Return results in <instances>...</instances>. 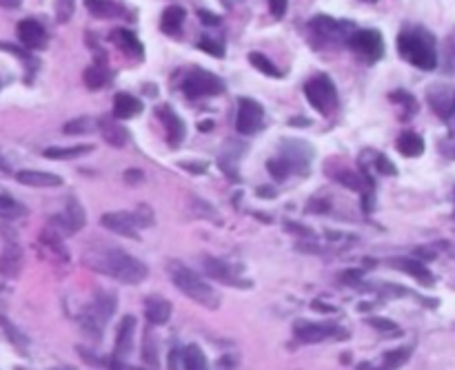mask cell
Listing matches in <instances>:
<instances>
[{"mask_svg":"<svg viewBox=\"0 0 455 370\" xmlns=\"http://www.w3.org/2000/svg\"><path fill=\"white\" fill-rule=\"evenodd\" d=\"M198 18H200V23L207 25V27H216V25H220V16L214 14V12H207V9H200V12H198Z\"/></svg>","mask_w":455,"mask_h":370,"instance_id":"cell-39","label":"cell"},{"mask_svg":"<svg viewBox=\"0 0 455 370\" xmlns=\"http://www.w3.org/2000/svg\"><path fill=\"white\" fill-rule=\"evenodd\" d=\"M84 264L96 273L107 275V278L120 284H140L147 280V266L136 260L129 253L120 249H98L84 253Z\"/></svg>","mask_w":455,"mask_h":370,"instance_id":"cell-1","label":"cell"},{"mask_svg":"<svg viewBox=\"0 0 455 370\" xmlns=\"http://www.w3.org/2000/svg\"><path fill=\"white\" fill-rule=\"evenodd\" d=\"M183 89L189 98H207V96H220L225 91L222 82L216 73H209L205 69H194L183 82Z\"/></svg>","mask_w":455,"mask_h":370,"instance_id":"cell-6","label":"cell"},{"mask_svg":"<svg viewBox=\"0 0 455 370\" xmlns=\"http://www.w3.org/2000/svg\"><path fill=\"white\" fill-rule=\"evenodd\" d=\"M0 326H3V329L9 333V337H12V342L14 344H18V346H27V340L23 335H20L12 324H9V320H5V317H0Z\"/></svg>","mask_w":455,"mask_h":370,"instance_id":"cell-36","label":"cell"},{"mask_svg":"<svg viewBox=\"0 0 455 370\" xmlns=\"http://www.w3.org/2000/svg\"><path fill=\"white\" fill-rule=\"evenodd\" d=\"M180 166L187 168V171H196V173H203L207 168V164H187V162H180Z\"/></svg>","mask_w":455,"mask_h":370,"instance_id":"cell-45","label":"cell"},{"mask_svg":"<svg viewBox=\"0 0 455 370\" xmlns=\"http://www.w3.org/2000/svg\"><path fill=\"white\" fill-rule=\"evenodd\" d=\"M203 51H207V54H211V56H216V58H222L225 56V47L220 45V42H216V40H209V38H205V40H200V45H198Z\"/></svg>","mask_w":455,"mask_h":370,"instance_id":"cell-35","label":"cell"},{"mask_svg":"<svg viewBox=\"0 0 455 370\" xmlns=\"http://www.w3.org/2000/svg\"><path fill=\"white\" fill-rule=\"evenodd\" d=\"M267 168H269V173L276 177V179H287L289 173L293 171V166H291L287 160H284V157H282V160H269V162H267Z\"/></svg>","mask_w":455,"mask_h":370,"instance_id":"cell-32","label":"cell"},{"mask_svg":"<svg viewBox=\"0 0 455 370\" xmlns=\"http://www.w3.org/2000/svg\"><path fill=\"white\" fill-rule=\"evenodd\" d=\"M398 51L400 56L409 60L411 65L422 71H433L438 67V54H436V40L429 31H402L398 36Z\"/></svg>","mask_w":455,"mask_h":370,"instance_id":"cell-2","label":"cell"},{"mask_svg":"<svg viewBox=\"0 0 455 370\" xmlns=\"http://www.w3.org/2000/svg\"><path fill=\"white\" fill-rule=\"evenodd\" d=\"M115 311V298L111 293H98L96 295V313H98V320L102 324H107V320L113 315Z\"/></svg>","mask_w":455,"mask_h":370,"instance_id":"cell-27","label":"cell"},{"mask_svg":"<svg viewBox=\"0 0 455 370\" xmlns=\"http://www.w3.org/2000/svg\"><path fill=\"white\" fill-rule=\"evenodd\" d=\"M142 111V102L131 93H118L113 98V118L115 120H131Z\"/></svg>","mask_w":455,"mask_h":370,"instance_id":"cell-15","label":"cell"},{"mask_svg":"<svg viewBox=\"0 0 455 370\" xmlns=\"http://www.w3.org/2000/svg\"><path fill=\"white\" fill-rule=\"evenodd\" d=\"M133 335H136V317L124 315L118 326V337H115L113 346V357L115 359H127L133 351Z\"/></svg>","mask_w":455,"mask_h":370,"instance_id":"cell-11","label":"cell"},{"mask_svg":"<svg viewBox=\"0 0 455 370\" xmlns=\"http://www.w3.org/2000/svg\"><path fill=\"white\" fill-rule=\"evenodd\" d=\"M145 359H147L149 364H158L156 351H154V340H151L149 333H145Z\"/></svg>","mask_w":455,"mask_h":370,"instance_id":"cell-40","label":"cell"},{"mask_svg":"<svg viewBox=\"0 0 455 370\" xmlns=\"http://www.w3.org/2000/svg\"><path fill=\"white\" fill-rule=\"evenodd\" d=\"M73 9H76V0H56L58 23H69V18L73 16Z\"/></svg>","mask_w":455,"mask_h":370,"instance_id":"cell-34","label":"cell"},{"mask_svg":"<svg viewBox=\"0 0 455 370\" xmlns=\"http://www.w3.org/2000/svg\"><path fill=\"white\" fill-rule=\"evenodd\" d=\"M145 315L151 324L162 326V324L169 322V317H171V304H169V300H165V298H158V295H154V298H147Z\"/></svg>","mask_w":455,"mask_h":370,"instance_id":"cell-18","label":"cell"},{"mask_svg":"<svg viewBox=\"0 0 455 370\" xmlns=\"http://www.w3.org/2000/svg\"><path fill=\"white\" fill-rule=\"evenodd\" d=\"M369 324H371L373 329H378V331H396V324L391 320H382V317H371Z\"/></svg>","mask_w":455,"mask_h":370,"instance_id":"cell-42","label":"cell"},{"mask_svg":"<svg viewBox=\"0 0 455 370\" xmlns=\"http://www.w3.org/2000/svg\"><path fill=\"white\" fill-rule=\"evenodd\" d=\"M18 40L23 42L27 49H45L47 47V31L38 20H23L18 25Z\"/></svg>","mask_w":455,"mask_h":370,"instance_id":"cell-10","label":"cell"},{"mask_svg":"<svg viewBox=\"0 0 455 370\" xmlns=\"http://www.w3.org/2000/svg\"><path fill=\"white\" fill-rule=\"evenodd\" d=\"M0 171H3V173H12V166H9L7 157L3 153H0Z\"/></svg>","mask_w":455,"mask_h":370,"instance_id":"cell-46","label":"cell"},{"mask_svg":"<svg viewBox=\"0 0 455 370\" xmlns=\"http://www.w3.org/2000/svg\"><path fill=\"white\" fill-rule=\"evenodd\" d=\"M389 264H391L393 269L411 275V278L418 280L420 284H425V286H431V284H433L431 271L425 266V264H420V262H416V260H411V257H393Z\"/></svg>","mask_w":455,"mask_h":370,"instance_id":"cell-14","label":"cell"},{"mask_svg":"<svg viewBox=\"0 0 455 370\" xmlns=\"http://www.w3.org/2000/svg\"><path fill=\"white\" fill-rule=\"evenodd\" d=\"M100 133L104 137V142L115 146V149H122V146H127V142H129V131H127L120 122L109 120V118L100 120Z\"/></svg>","mask_w":455,"mask_h":370,"instance_id":"cell-17","label":"cell"},{"mask_svg":"<svg viewBox=\"0 0 455 370\" xmlns=\"http://www.w3.org/2000/svg\"><path fill=\"white\" fill-rule=\"evenodd\" d=\"M407 359H409V348H398V351H391L384 355V366L389 370H393L400 368L402 364H407Z\"/></svg>","mask_w":455,"mask_h":370,"instance_id":"cell-33","label":"cell"},{"mask_svg":"<svg viewBox=\"0 0 455 370\" xmlns=\"http://www.w3.org/2000/svg\"><path fill=\"white\" fill-rule=\"evenodd\" d=\"M65 131L67 135H78V133H91L93 131V120L91 118H76V120H69L67 124H65Z\"/></svg>","mask_w":455,"mask_h":370,"instance_id":"cell-31","label":"cell"},{"mask_svg":"<svg viewBox=\"0 0 455 370\" xmlns=\"http://www.w3.org/2000/svg\"><path fill=\"white\" fill-rule=\"evenodd\" d=\"M169 275H171V282L178 286V291L187 295L189 300L205 306V309H218V304H220L218 291L211 286V284H207L198 273L187 269L185 264H180V262H169Z\"/></svg>","mask_w":455,"mask_h":370,"instance_id":"cell-3","label":"cell"},{"mask_svg":"<svg viewBox=\"0 0 455 370\" xmlns=\"http://www.w3.org/2000/svg\"><path fill=\"white\" fill-rule=\"evenodd\" d=\"M84 224H87V211H84V206L76 197H69L65 217H62V226H65V231L71 235V233H76V231H80Z\"/></svg>","mask_w":455,"mask_h":370,"instance_id":"cell-16","label":"cell"},{"mask_svg":"<svg viewBox=\"0 0 455 370\" xmlns=\"http://www.w3.org/2000/svg\"><path fill=\"white\" fill-rule=\"evenodd\" d=\"M249 62H251V65L256 67L258 71H262L264 76H269V78H280V76H282V73L278 71V67L273 65V62H271L267 56H264V54H258V51H251V54H249Z\"/></svg>","mask_w":455,"mask_h":370,"instance_id":"cell-28","label":"cell"},{"mask_svg":"<svg viewBox=\"0 0 455 370\" xmlns=\"http://www.w3.org/2000/svg\"><path fill=\"white\" fill-rule=\"evenodd\" d=\"M295 337L304 344H317V342H324L329 337H346V331L340 329H333V326H322V324H313V322H298L293 329Z\"/></svg>","mask_w":455,"mask_h":370,"instance_id":"cell-9","label":"cell"},{"mask_svg":"<svg viewBox=\"0 0 455 370\" xmlns=\"http://www.w3.org/2000/svg\"><path fill=\"white\" fill-rule=\"evenodd\" d=\"M91 146L80 144V146H51V149H45V157H51V160H69V157H80L84 153H89Z\"/></svg>","mask_w":455,"mask_h":370,"instance_id":"cell-26","label":"cell"},{"mask_svg":"<svg viewBox=\"0 0 455 370\" xmlns=\"http://www.w3.org/2000/svg\"><path fill=\"white\" fill-rule=\"evenodd\" d=\"M185 16L187 14H185L183 7H178V5L167 7L162 12V18H160V29L169 36H176L180 31V27H183V23H185Z\"/></svg>","mask_w":455,"mask_h":370,"instance_id":"cell-22","label":"cell"},{"mask_svg":"<svg viewBox=\"0 0 455 370\" xmlns=\"http://www.w3.org/2000/svg\"><path fill=\"white\" fill-rule=\"evenodd\" d=\"M183 364H185L187 370H209L207 357H205L203 351H200V346H196V344H189L185 348Z\"/></svg>","mask_w":455,"mask_h":370,"instance_id":"cell-25","label":"cell"},{"mask_svg":"<svg viewBox=\"0 0 455 370\" xmlns=\"http://www.w3.org/2000/svg\"><path fill=\"white\" fill-rule=\"evenodd\" d=\"M264 109L253 98H238V118L236 126L242 135H256L262 129Z\"/></svg>","mask_w":455,"mask_h":370,"instance_id":"cell-8","label":"cell"},{"mask_svg":"<svg viewBox=\"0 0 455 370\" xmlns=\"http://www.w3.org/2000/svg\"><path fill=\"white\" fill-rule=\"evenodd\" d=\"M340 182H342L344 186H349V188H355V191H360V188H362V182H360V177H358L355 173H351V171L340 173Z\"/></svg>","mask_w":455,"mask_h":370,"instance_id":"cell-38","label":"cell"},{"mask_svg":"<svg viewBox=\"0 0 455 370\" xmlns=\"http://www.w3.org/2000/svg\"><path fill=\"white\" fill-rule=\"evenodd\" d=\"M258 193H260V195H276V191H273V188H269V186H260Z\"/></svg>","mask_w":455,"mask_h":370,"instance_id":"cell-48","label":"cell"},{"mask_svg":"<svg viewBox=\"0 0 455 370\" xmlns=\"http://www.w3.org/2000/svg\"><path fill=\"white\" fill-rule=\"evenodd\" d=\"M398 151L407 157H418L425 153V140H422L418 133L407 131L398 137Z\"/></svg>","mask_w":455,"mask_h":370,"instance_id":"cell-23","label":"cell"},{"mask_svg":"<svg viewBox=\"0 0 455 370\" xmlns=\"http://www.w3.org/2000/svg\"><path fill=\"white\" fill-rule=\"evenodd\" d=\"M27 215V208L25 204H20L16 197L7 195V193H0V217L5 220H16V217H23Z\"/></svg>","mask_w":455,"mask_h":370,"instance_id":"cell-24","label":"cell"},{"mask_svg":"<svg viewBox=\"0 0 455 370\" xmlns=\"http://www.w3.org/2000/svg\"><path fill=\"white\" fill-rule=\"evenodd\" d=\"M100 224L104 228L113 231V233L124 235V237H131V240H138V233L136 228L138 226H151L154 224V217L151 215H136V213H104L100 217Z\"/></svg>","mask_w":455,"mask_h":370,"instance_id":"cell-7","label":"cell"},{"mask_svg":"<svg viewBox=\"0 0 455 370\" xmlns=\"http://www.w3.org/2000/svg\"><path fill=\"white\" fill-rule=\"evenodd\" d=\"M269 9L273 18H282L287 14V0H269Z\"/></svg>","mask_w":455,"mask_h":370,"instance_id":"cell-41","label":"cell"},{"mask_svg":"<svg viewBox=\"0 0 455 370\" xmlns=\"http://www.w3.org/2000/svg\"><path fill=\"white\" fill-rule=\"evenodd\" d=\"M349 47L358 54L360 60L366 65H375V62L384 56V40L378 29H358L349 36Z\"/></svg>","mask_w":455,"mask_h":370,"instance_id":"cell-5","label":"cell"},{"mask_svg":"<svg viewBox=\"0 0 455 370\" xmlns=\"http://www.w3.org/2000/svg\"><path fill=\"white\" fill-rule=\"evenodd\" d=\"M180 355L178 351H171V355H169V370H180Z\"/></svg>","mask_w":455,"mask_h":370,"instance_id":"cell-43","label":"cell"},{"mask_svg":"<svg viewBox=\"0 0 455 370\" xmlns=\"http://www.w3.org/2000/svg\"><path fill=\"white\" fill-rule=\"evenodd\" d=\"M0 5H3V7H18L20 0H0Z\"/></svg>","mask_w":455,"mask_h":370,"instance_id":"cell-49","label":"cell"},{"mask_svg":"<svg viewBox=\"0 0 455 370\" xmlns=\"http://www.w3.org/2000/svg\"><path fill=\"white\" fill-rule=\"evenodd\" d=\"M375 166H378V171H380V173H384V175H396V173H398V168L393 166V162H391L389 157H384V155H380V157H378Z\"/></svg>","mask_w":455,"mask_h":370,"instance_id":"cell-37","label":"cell"},{"mask_svg":"<svg viewBox=\"0 0 455 370\" xmlns=\"http://www.w3.org/2000/svg\"><path fill=\"white\" fill-rule=\"evenodd\" d=\"M16 179L25 186H40V188H51L60 186L62 177L56 173H45V171H18Z\"/></svg>","mask_w":455,"mask_h":370,"instance_id":"cell-19","label":"cell"},{"mask_svg":"<svg viewBox=\"0 0 455 370\" xmlns=\"http://www.w3.org/2000/svg\"><path fill=\"white\" fill-rule=\"evenodd\" d=\"M211 129H214V120H203V122H200V131H203V133H207Z\"/></svg>","mask_w":455,"mask_h":370,"instance_id":"cell-47","label":"cell"},{"mask_svg":"<svg viewBox=\"0 0 455 370\" xmlns=\"http://www.w3.org/2000/svg\"><path fill=\"white\" fill-rule=\"evenodd\" d=\"M304 96H306V100H309L311 107L317 109L322 115H329L331 109L337 104L335 84L326 73H317L315 78H311L304 84Z\"/></svg>","mask_w":455,"mask_h":370,"instance_id":"cell-4","label":"cell"},{"mask_svg":"<svg viewBox=\"0 0 455 370\" xmlns=\"http://www.w3.org/2000/svg\"><path fill=\"white\" fill-rule=\"evenodd\" d=\"M104 82H107V73H104L102 67L93 65L89 69H84V84H87V89L96 91V89L104 87Z\"/></svg>","mask_w":455,"mask_h":370,"instance_id":"cell-30","label":"cell"},{"mask_svg":"<svg viewBox=\"0 0 455 370\" xmlns=\"http://www.w3.org/2000/svg\"><path fill=\"white\" fill-rule=\"evenodd\" d=\"M156 115H158V118H160V122L165 124L169 144L178 146L180 142L185 140V122L180 120L171 109H169V107H160V109L156 111Z\"/></svg>","mask_w":455,"mask_h":370,"instance_id":"cell-12","label":"cell"},{"mask_svg":"<svg viewBox=\"0 0 455 370\" xmlns=\"http://www.w3.org/2000/svg\"><path fill=\"white\" fill-rule=\"evenodd\" d=\"M142 177H145V175H142V171H127V173H124V179H127V182H129V184L140 182Z\"/></svg>","mask_w":455,"mask_h":370,"instance_id":"cell-44","label":"cell"},{"mask_svg":"<svg viewBox=\"0 0 455 370\" xmlns=\"http://www.w3.org/2000/svg\"><path fill=\"white\" fill-rule=\"evenodd\" d=\"M111 40L124 51V54H129V56H133V58H142V54H145L142 42H140L138 36H136L133 31H129V29H115L113 34H111Z\"/></svg>","mask_w":455,"mask_h":370,"instance_id":"cell-20","label":"cell"},{"mask_svg":"<svg viewBox=\"0 0 455 370\" xmlns=\"http://www.w3.org/2000/svg\"><path fill=\"white\" fill-rule=\"evenodd\" d=\"M364 3H375V0H364Z\"/></svg>","mask_w":455,"mask_h":370,"instance_id":"cell-50","label":"cell"},{"mask_svg":"<svg viewBox=\"0 0 455 370\" xmlns=\"http://www.w3.org/2000/svg\"><path fill=\"white\" fill-rule=\"evenodd\" d=\"M203 264H205V273L209 275V278H214V280H218V282H225V284H234V286H238V289H245V286H247L245 282L236 278L229 264H225L222 260L203 257Z\"/></svg>","mask_w":455,"mask_h":370,"instance_id":"cell-13","label":"cell"},{"mask_svg":"<svg viewBox=\"0 0 455 370\" xmlns=\"http://www.w3.org/2000/svg\"><path fill=\"white\" fill-rule=\"evenodd\" d=\"M87 9L98 18H109V16H118L120 9L115 7L111 0H84Z\"/></svg>","mask_w":455,"mask_h":370,"instance_id":"cell-29","label":"cell"},{"mask_svg":"<svg viewBox=\"0 0 455 370\" xmlns=\"http://www.w3.org/2000/svg\"><path fill=\"white\" fill-rule=\"evenodd\" d=\"M20 266H23V255H20V249L16 244H7L5 253L0 255V273L7 275V278H16Z\"/></svg>","mask_w":455,"mask_h":370,"instance_id":"cell-21","label":"cell"}]
</instances>
